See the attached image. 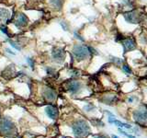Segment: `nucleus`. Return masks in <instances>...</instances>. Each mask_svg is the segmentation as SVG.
<instances>
[{"instance_id":"1a4fd4ad","label":"nucleus","mask_w":147,"mask_h":138,"mask_svg":"<svg viewBox=\"0 0 147 138\" xmlns=\"http://www.w3.org/2000/svg\"><path fill=\"white\" fill-rule=\"evenodd\" d=\"M66 52L61 47H54L52 51V58L55 63L61 64L65 60Z\"/></svg>"},{"instance_id":"aec40b11","label":"nucleus","mask_w":147,"mask_h":138,"mask_svg":"<svg viewBox=\"0 0 147 138\" xmlns=\"http://www.w3.org/2000/svg\"><path fill=\"white\" fill-rule=\"evenodd\" d=\"M60 24H61V27L63 28V30H65V31L69 30V26H68V24L65 22V21H61V22H60Z\"/></svg>"},{"instance_id":"2eb2a0df","label":"nucleus","mask_w":147,"mask_h":138,"mask_svg":"<svg viewBox=\"0 0 147 138\" xmlns=\"http://www.w3.org/2000/svg\"><path fill=\"white\" fill-rule=\"evenodd\" d=\"M118 97L116 95H106L103 97L102 100L105 102V104H108V105H112L115 101L117 100Z\"/></svg>"},{"instance_id":"dca6fc26","label":"nucleus","mask_w":147,"mask_h":138,"mask_svg":"<svg viewBox=\"0 0 147 138\" xmlns=\"http://www.w3.org/2000/svg\"><path fill=\"white\" fill-rule=\"evenodd\" d=\"M120 68L122 69V71H123L124 73L127 74V75H129V76L132 74V69H131V65H130L126 61H125V62L120 65Z\"/></svg>"},{"instance_id":"a878e982","label":"nucleus","mask_w":147,"mask_h":138,"mask_svg":"<svg viewBox=\"0 0 147 138\" xmlns=\"http://www.w3.org/2000/svg\"><path fill=\"white\" fill-rule=\"evenodd\" d=\"M111 137H112V138H119V137H118V136L114 135V134H112V135H111Z\"/></svg>"},{"instance_id":"39448f33","label":"nucleus","mask_w":147,"mask_h":138,"mask_svg":"<svg viewBox=\"0 0 147 138\" xmlns=\"http://www.w3.org/2000/svg\"><path fill=\"white\" fill-rule=\"evenodd\" d=\"M73 132L75 135L78 138L85 137L89 134L90 128L87 122L84 120H78L73 125Z\"/></svg>"},{"instance_id":"4468645a","label":"nucleus","mask_w":147,"mask_h":138,"mask_svg":"<svg viewBox=\"0 0 147 138\" xmlns=\"http://www.w3.org/2000/svg\"><path fill=\"white\" fill-rule=\"evenodd\" d=\"M10 18V12L8 9L0 7V21L1 22H7Z\"/></svg>"},{"instance_id":"4be33fe9","label":"nucleus","mask_w":147,"mask_h":138,"mask_svg":"<svg viewBox=\"0 0 147 138\" xmlns=\"http://www.w3.org/2000/svg\"><path fill=\"white\" fill-rule=\"evenodd\" d=\"M119 131L120 132V133H122V134H124L125 136H127L128 138H135V136H132V135H131V134H128V133H126L124 131H122L121 129H119Z\"/></svg>"},{"instance_id":"f257e3e1","label":"nucleus","mask_w":147,"mask_h":138,"mask_svg":"<svg viewBox=\"0 0 147 138\" xmlns=\"http://www.w3.org/2000/svg\"><path fill=\"white\" fill-rule=\"evenodd\" d=\"M146 18L147 14L142 8L136 7L128 11L119 12L115 17V25L117 30L124 35L133 34L144 25Z\"/></svg>"},{"instance_id":"7ed1b4c3","label":"nucleus","mask_w":147,"mask_h":138,"mask_svg":"<svg viewBox=\"0 0 147 138\" xmlns=\"http://www.w3.org/2000/svg\"><path fill=\"white\" fill-rule=\"evenodd\" d=\"M119 43L122 47V52H123V55L126 53H130L131 51L136 50L138 48L137 41H136L135 36L133 34H128L124 35L122 40L119 41Z\"/></svg>"},{"instance_id":"6e6552de","label":"nucleus","mask_w":147,"mask_h":138,"mask_svg":"<svg viewBox=\"0 0 147 138\" xmlns=\"http://www.w3.org/2000/svg\"><path fill=\"white\" fill-rule=\"evenodd\" d=\"M64 86H65V88H66L67 91H69L73 95L78 94L82 90L83 87L82 82L79 80H76V79H72V80L67 81V82H65Z\"/></svg>"},{"instance_id":"423d86ee","label":"nucleus","mask_w":147,"mask_h":138,"mask_svg":"<svg viewBox=\"0 0 147 138\" xmlns=\"http://www.w3.org/2000/svg\"><path fill=\"white\" fill-rule=\"evenodd\" d=\"M115 5L117 6L119 12L128 11L138 7L136 5V0H115Z\"/></svg>"},{"instance_id":"ddd939ff","label":"nucleus","mask_w":147,"mask_h":138,"mask_svg":"<svg viewBox=\"0 0 147 138\" xmlns=\"http://www.w3.org/2000/svg\"><path fill=\"white\" fill-rule=\"evenodd\" d=\"M50 6L53 7L54 10L59 11L63 8L64 4V0H49Z\"/></svg>"},{"instance_id":"5701e85b","label":"nucleus","mask_w":147,"mask_h":138,"mask_svg":"<svg viewBox=\"0 0 147 138\" xmlns=\"http://www.w3.org/2000/svg\"><path fill=\"white\" fill-rule=\"evenodd\" d=\"M27 61L29 62V64H30V66L33 67V65H34V62H33V60H31V58H28Z\"/></svg>"},{"instance_id":"a211bd4d","label":"nucleus","mask_w":147,"mask_h":138,"mask_svg":"<svg viewBox=\"0 0 147 138\" xmlns=\"http://www.w3.org/2000/svg\"><path fill=\"white\" fill-rule=\"evenodd\" d=\"M74 36H75V38H76V39H77L78 41H82V42H85V38H84V37H83L81 34H79L78 32H76V31L75 32V33H74Z\"/></svg>"},{"instance_id":"393cba45","label":"nucleus","mask_w":147,"mask_h":138,"mask_svg":"<svg viewBox=\"0 0 147 138\" xmlns=\"http://www.w3.org/2000/svg\"><path fill=\"white\" fill-rule=\"evenodd\" d=\"M7 52H8L9 53H11V54H13V55L15 54V53H13V52H12L11 50H9V49H7Z\"/></svg>"},{"instance_id":"20e7f679","label":"nucleus","mask_w":147,"mask_h":138,"mask_svg":"<svg viewBox=\"0 0 147 138\" xmlns=\"http://www.w3.org/2000/svg\"><path fill=\"white\" fill-rule=\"evenodd\" d=\"M16 125L9 118L4 117L0 119V133L7 136H12L16 134Z\"/></svg>"},{"instance_id":"f3484780","label":"nucleus","mask_w":147,"mask_h":138,"mask_svg":"<svg viewBox=\"0 0 147 138\" xmlns=\"http://www.w3.org/2000/svg\"><path fill=\"white\" fill-rule=\"evenodd\" d=\"M113 123L116 124V125H118V126L119 127H124V128H127V129H131L132 127L131 126V125H129V124L127 123H123V122H119V121H113Z\"/></svg>"},{"instance_id":"f8f14e48","label":"nucleus","mask_w":147,"mask_h":138,"mask_svg":"<svg viewBox=\"0 0 147 138\" xmlns=\"http://www.w3.org/2000/svg\"><path fill=\"white\" fill-rule=\"evenodd\" d=\"M45 111H46V114L48 115L51 119H53V120L57 119V117H58V110H57V108H56L55 106H53V105L47 106V107H46V109H45Z\"/></svg>"},{"instance_id":"412c9836","label":"nucleus","mask_w":147,"mask_h":138,"mask_svg":"<svg viewBox=\"0 0 147 138\" xmlns=\"http://www.w3.org/2000/svg\"><path fill=\"white\" fill-rule=\"evenodd\" d=\"M0 30H1V31L3 32V33H5V34H8V32H7V27L6 26H4V25H1L0 26Z\"/></svg>"},{"instance_id":"6ab92c4d","label":"nucleus","mask_w":147,"mask_h":138,"mask_svg":"<svg viewBox=\"0 0 147 138\" xmlns=\"http://www.w3.org/2000/svg\"><path fill=\"white\" fill-rule=\"evenodd\" d=\"M9 43L11 44V46L12 47H14V48L16 49V50H18V51H20L21 50V47L19 45H18L17 42H15V41H9Z\"/></svg>"},{"instance_id":"9b49d317","label":"nucleus","mask_w":147,"mask_h":138,"mask_svg":"<svg viewBox=\"0 0 147 138\" xmlns=\"http://www.w3.org/2000/svg\"><path fill=\"white\" fill-rule=\"evenodd\" d=\"M15 24L18 28H25L29 24V18L26 16L25 14H18L16 19H15Z\"/></svg>"},{"instance_id":"b1692460","label":"nucleus","mask_w":147,"mask_h":138,"mask_svg":"<svg viewBox=\"0 0 147 138\" xmlns=\"http://www.w3.org/2000/svg\"><path fill=\"white\" fill-rule=\"evenodd\" d=\"M95 138H108V137H106V136L104 135H99V136H96Z\"/></svg>"},{"instance_id":"9d476101","label":"nucleus","mask_w":147,"mask_h":138,"mask_svg":"<svg viewBox=\"0 0 147 138\" xmlns=\"http://www.w3.org/2000/svg\"><path fill=\"white\" fill-rule=\"evenodd\" d=\"M42 96L47 101H50V102H53L57 98V94L55 90H53V88H50V87H45L42 90Z\"/></svg>"},{"instance_id":"0eeeda50","label":"nucleus","mask_w":147,"mask_h":138,"mask_svg":"<svg viewBox=\"0 0 147 138\" xmlns=\"http://www.w3.org/2000/svg\"><path fill=\"white\" fill-rule=\"evenodd\" d=\"M133 118L135 122L140 124L147 123V107L144 105H142L141 107L133 112Z\"/></svg>"},{"instance_id":"f03ea898","label":"nucleus","mask_w":147,"mask_h":138,"mask_svg":"<svg viewBox=\"0 0 147 138\" xmlns=\"http://www.w3.org/2000/svg\"><path fill=\"white\" fill-rule=\"evenodd\" d=\"M71 54L76 62L81 63L90 60L95 54H97V51L92 45L77 43L72 47Z\"/></svg>"}]
</instances>
